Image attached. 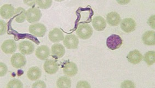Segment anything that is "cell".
<instances>
[{
	"mask_svg": "<svg viewBox=\"0 0 155 88\" xmlns=\"http://www.w3.org/2000/svg\"><path fill=\"white\" fill-rule=\"evenodd\" d=\"M36 3L41 8L46 9L48 8L51 6L52 4V1L51 0H47V1L38 0V1H36Z\"/></svg>",
	"mask_w": 155,
	"mask_h": 88,
	"instance_id": "obj_25",
	"label": "cell"
},
{
	"mask_svg": "<svg viewBox=\"0 0 155 88\" xmlns=\"http://www.w3.org/2000/svg\"><path fill=\"white\" fill-rule=\"evenodd\" d=\"M144 61L148 66H151L155 62V51H149L144 55Z\"/></svg>",
	"mask_w": 155,
	"mask_h": 88,
	"instance_id": "obj_23",
	"label": "cell"
},
{
	"mask_svg": "<svg viewBox=\"0 0 155 88\" xmlns=\"http://www.w3.org/2000/svg\"><path fill=\"white\" fill-rule=\"evenodd\" d=\"M0 25H1V30H0V34L1 35L5 34L7 31V25L6 24L3 20H0Z\"/></svg>",
	"mask_w": 155,
	"mask_h": 88,
	"instance_id": "obj_28",
	"label": "cell"
},
{
	"mask_svg": "<svg viewBox=\"0 0 155 88\" xmlns=\"http://www.w3.org/2000/svg\"><path fill=\"white\" fill-rule=\"evenodd\" d=\"M35 2H36V1H30V2H29L28 1H24V3H26V4L28 5V6H32V5H33L34 3H35Z\"/></svg>",
	"mask_w": 155,
	"mask_h": 88,
	"instance_id": "obj_32",
	"label": "cell"
},
{
	"mask_svg": "<svg viewBox=\"0 0 155 88\" xmlns=\"http://www.w3.org/2000/svg\"><path fill=\"white\" fill-rule=\"evenodd\" d=\"M143 55L138 50L130 51L127 56V59L129 63L133 64H138L143 60Z\"/></svg>",
	"mask_w": 155,
	"mask_h": 88,
	"instance_id": "obj_17",
	"label": "cell"
},
{
	"mask_svg": "<svg viewBox=\"0 0 155 88\" xmlns=\"http://www.w3.org/2000/svg\"><path fill=\"white\" fill-rule=\"evenodd\" d=\"M32 88H46V84L42 80H38L34 83L32 85Z\"/></svg>",
	"mask_w": 155,
	"mask_h": 88,
	"instance_id": "obj_27",
	"label": "cell"
},
{
	"mask_svg": "<svg viewBox=\"0 0 155 88\" xmlns=\"http://www.w3.org/2000/svg\"><path fill=\"white\" fill-rule=\"evenodd\" d=\"M76 32L80 38L85 40L91 37L93 30L89 24H81L78 26Z\"/></svg>",
	"mask_w": 155,
	"mask_h": 88,
	"instance_id": "obj_1",
	"label": "cell"
},
{
	"mask_svg": "<svg viewBox=\"0 0 155 88\" xmlns=\"http://www.w3.org/2000/svg\"><path fill=\"white\" fill-rule=\"evenodd\" d=\"M77 88H90L91 86L88 82L86 81H80L78 83Z\"/></svg>",
	"mask_w": 155,
	"mask_h": 88,
	"instance_id": "obj_30",
	"label": "cell"
},
{
	"mask_svg": "<svg viewBox=\"0 0 155 88\" xmlns=\"http://www.w3.org/2000/svg\"><path fill=\"white\" fill-rule=\"evenodd\" d=\"M106 21L111 26H117L121 23L120 15L116 11H111L106 15Z\"/></svg>",
	"mask_w": 155,
	"mask_h": 88,
	"instance_id": "obj_15",
	"label": "cell"
},
{
	"mask_svg": "<svg viewBox=\"0 0 155 88\" xmlns=\"http://www.w3.org/2000/svg\"><path fill=\"white\" fill-rule=\"evenodd\" d=\"M29 31L36 37H42L46 34L47 28L43 24L36 23L29 26Z\"/></svg>",
	"mask_w": 155,
	"mask_h": 88,
	"instance_id": "obj_4",
	"label": "cell"
},
{
	"mask_svg": "<svg viewBox=\"0 0 155 88\" xmlns=\"http://www.w3.org/2000/svg\"><path fill=\"white\" fill-rule=\"evenodd\" d=\"M26 11L22 7H18L15 9V20L18 23H23L26 18Z\"/></svg>",
	"mask_w": 155,
	"mask_h": 88,
	"instance_id": "obj_21",
	"label": "cell"
},
{
	"mask_svg": "<svg viewBox=\"0 0 155 88\" xmlns=\"http://www.w3.org/2000/svg\"><path fill=\"white\" fill-rule=\"evenodd\" d=\"M148 24L151 28L155 29V15H153L150 17L148 20Z\"/></svg>",
	"mask_w": 155,
	"mask_h": 88,
	"instance_id": "obj_31",
	"label": "cell"
},
{
	"mask_svg": "<svg viewBox=\"0 0 155 88\" xmlns=\"http://www.w3.org/2000/svg\"><path fill=\"white\" fill-rule=\"evenodd\" d=\"M17 48V44L14 40H7L1 45L2 51L7 54H12L16 51Z\"/></svg>",
	"mask_w": 155,
	"mask_h": 88,
	"instance_id": "obj_9",
	"label": "cell"
},
{
	"mask_svg": "<svg viewBox=\"0 0 155 88\" xmlns=\"http://www.w3.org/2000/svg\"><path fill=\"white\" fill-rule=\"evenodd\" d=\"M41 15L40 10L36 7H34L26 11V19L29 23H36L40 21Z\"/></svg>",
	"mask_w": 155,
	"mask_h": 88,
	"instance_id": "obj_3",
	"label": "cell"
},
{
	"mask_svg": "<svg viewBox=\"0 0 155 88\" xmlns=\"http://www.w3.org/2000/svg\"><path fill=\"white\" fill-rule=\"evenodd\" d=\"M23 87V83L18 80H12L7 84V88H22Z\"/></svg>",
	"mask_w": 155,
	"mask_h": 88,
	"instance_id": "obj_24",
	"label": "cell"
},
{
	"mask_svg": "<svg viewBox=\"0 0 155 88\" xmlns=\"http://www.w3.org/2000/svg\"><path fill=\"white\" fill-rule=\"evenodd\" d=\"M15 13V8L11 5L5 4L1 7V16L5 19H9L11 18L14 15Z\"/></svg>",
	"mask_w": 155,
	"mask_h": 88,
	"instance_id": "obj_11",
	"label": "cell"
},
{
	"mask_svg": "<svg viewBox=\"0 0 155 88\" xmlns=\"http://www.w3.org/2000/svg\"><path fill=\"white\" fill-rule=\"evenodd\" d=\"M48 38L52 42H59L64 39L63 32L59 28H53L49 32Z\"/></svg>",
	"mask_w": 155,
	"mask_h": 88,
	"instance_id": "obj_13",
	"label": "cell"
},
{
	"mask_svg": "<svg viewBox=\"0 0 155 88\" xmlns=\"http://www.w3.org/2000/svg\"><path fill=\"white\" fill-rule=\"evenodd\" d=\"M92 25L97 31H103L106 28V21L101 16H96L92 20Z\"/></svg>",
	"mask_w": 155,
	"mask_h": 88,
	"instance_id": "obj_14",
	"label": "cell"
},
{
	"mask_svg": "<svg viewBox=\"0 0 155 88\" xmlns=\"http://www.w3.org/2000/svg\"><path fill=\"white\" fill-rule=\"evenodd\" d=\"M51 52L54 57H57V58H61L65 55V49L61 44H54L52 46Z\"/></svg>",
	"mask_w": 155,
	"mask_h": 88,
	"instance_id": "obj_19",
	"label": "cell"
},
{
	"mask_svg": "<svg viewBox=\"0 0 155 88\" xmlns=\"http://www.w3.org/2000/svg\"><path fill=\"white\" fill-rule=\"evenodd\" d=\"M8 71L7 66L4 63H0V76L1 77H3L6 75Z\"/></svg>",
	"mask_w": 155,
	"mask_h": 88,
	"instance_id": "obj_26",
	"label": "cell"
},
{
	"mask_svg": "<svg viewBox=\"0 0 155 88\" xmlns=\"http://www.w3.org/2000/svg\"><path fill=\"white\" fill-rule=\"evenodd\" d=\"M142 41L145 45L147 46H155V32L153 31H147L144 33Z\"/></svg>",
	"mask_w": 155,
	"mask_h": 88,
	"instance_id": "obj_18",
	"label": "cell"
},
{
	"mask_svg": "<svg viewBox=\"0 0 155 88\" xmlns=\"http://www.w3.org/2000/svg\"><path fill=\"white\" fill-rule=\"evenodd\" d=\"M35 55L38 59L41 60H45L50 55V49L48 46H40L38 47L35 51Z\"/></svg>",
	"mask_w": 155,
	"mask_h": 88,
	"instance_id": "obj_16",
	"label": "cell"
},
{
	"mask_svg": "<svg viewBox=\"0 0 155 88\" xmlns=\"http://www.w3.org/2000/svg\"><path fill=\"white\" fill-rule=\"evenodd\" d=\"M122 43L123 40L117 34H111L106 40V46L108 48L112 51H115L120 48Z\"/></svg>",
	"mask_w": 155,
	"mask_h": 88,
	"instance_id": "obj_2",
	"label": "cell"
},
{
	"mask_svg": "<svg viewBox=\"0 0 155 88\" xmlns=\"http://www.w3.org/2000/svg\"><path fill=\"white\" fill-rule=\"evenodd\" d=\"M43 68L47 74H54L58 71L59 66L54 60H47L44 64Z\"/></svg>",
	"mask_w": 155,
	"mask_h": 88,
	"instance_id": "obj_12",
	"label": "cell"
},
{
	"mask_svg": "<svg viewBox=\"0 0 155 88\" xmlns=\"http://www.w3.org/2000/svg\"><path fill=\"white\" fill-rule=\"evenodd\" d=\"M121 86L122 88H130V87L134 88L135 85L132 82H131L130 80H126L122 83Z\"/></svg>",
	"mask_w": 155,
	"mask_h": 88,
	"instance_id": "obj_29",
	"label": "cell"
},
{
	"mask_svg": "<svg viewBox=\"0 0 155 88\" xmlns=\"http://www.w3.org/2000/svg\"><path fill=\"white\" fill-rule=\"evenodd\" d=\"M121 28L124 32L130 33L134 31L136 28V23L132 18L124 19L121 22Z\"/></svg>",
	"mask_w": 155,
	"mask_h": 88,
	"instance_id": "obj_8",
	"label": "cell"
},
{
	"mask_svg": "<svg viewBox=\"0 0 155 88\" xmlns=\"http://www.w3.org/2000/svg\"><path fill=\"white\" fill-rule=\"evenodd\" d=\"M63 72L68 77L75 76L78 72V66L73 62L67 61L64 65Z\"/></svg>",
	"mask_w": 155,
	"mask_h": 88,
	"instance_id": "obj_10",
	"label": "cell"
},
{
	"mask_svg": "<svg viewBox=\"0 0 155 88\" xmlns=\"http://www.w3.org/2000/svg\"><path fill=\"white\" fill-rule=\"evenodd\" d=\"M64 45L69 49H77L79 44V40L74 34L66 35L63 40Z\"/></svg>",
	"mask_w": 155,
	"mask_h": 88,
	"instance_id": "obj_6",
	"label": "cell"
},
{
	"mask_svg": "<svg viewBox=\"0 0 155 88\" xmlns=\"http://www.w3.org/2000/svg\"><path fill=\"white\" fill-rule=\"evenodd\" d=\"M18 48L21 53L24 55H30L35 51L34 44L28 41H23L19 44Z\"/></svg>",
	"mask_w": 155,
	"mask_h": 88,
	"instance_id": "obj_7",
	"label": "cell"
},
{
	"mask_svg": "<svg viewBox=\"0 0 155 88\" xmlns=\"http://www.w3.org/2000/svg\"><path fill=\"white\" fill-rule=\"evenodd\" d=\"M42 72L40 68L38 67H32L29 69L27 72V76L29 80L34 81L38 80L40 78Z\"/></svg>",
	"mask_w": 155,
	"mask_h": 88,
	"instance_id": "obj_20",
	"label": "cell"
},
{
	"mask_svg": "<svg viewBox=\"0 0 155 88\" xmlns=\"http://www.w3.org/2000/svg\"><path fill=\"white\" fill-rule=\"evenodd\" d=\"M11 63L12 66L15 68H22L26 65V57L23 54L15 53L11 57Z\"/></svg>",
	"mask_w": 155,
	"mask_h": 88,
	"instance_id": "obj_5",
	"label": "cell"
},
{
	"mask_svg": "<svg viewBox=\"0 0 155 88\" xmlns=\"http://www.w3.org/2000/svg\"><path fill=\"white\" fill-rule=\"evenodd\" d=\"M71 80L68 77L62 76L58 78L57 82L58 88H71Z\"/></svg>",
	"mask_w": 155,
	"mask_h": 88,
	"instance_id": "obj_22",
	"label": "cell"
}]
</instances>
